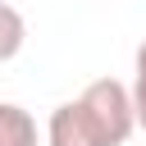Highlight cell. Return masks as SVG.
I'll list each match as a JSON object with an SVG mask.
<instances>
[{
    "label": "cell",
    "instance_id": "cell-3",
    "mask_svg": "<svg viewBox=\"0 0 146 146\" xmlns=\"http://www.w3.org/2000/svg\"><path fill=\"white\" fill-rule=\"evenodd\" d=\"M23 41H27V18H23L14 5L0 0V64H9V59L23 50Z\"/></svg>",
    "mask_w": 146,
    "mask_h": 146
},
{
    "label": "cell",
    "instance_id": "cell-1",
    "mask_svg": "<svg viewBox=\"0 0 146 146\" xmlns=\"http://www.w3.org/2000/svg\"><path fill=\"white\" fill-rule=\"evenodd\" d=\"M137 132L132 96L119 78L87 82L73 100H59L46 119V146H123Z\"/></svg>",
    "mask_w": 146,
    "mask_h": 146
},
{
    "label": "cell",
    "instance_id": "cell-4",
    "mask_svg": "<svg viewBox=\"0 0 146 146\" xmlns=\"http://www.w3.org/2000/svg\"><path fill=\"white\" fill-rule=\"evenodd\" d=\"M128 96H132V119H137V128L146 132V41L137 46V59H132V87H128Z\"/></svg>",
    "mask_w": 146,
    "mask_h": 146
},
{
    "label": "cell",
    "instance_id": "cell-2",
    "mask_svg": "<svg viewBox=\"0 0 146 146\" xmlns=\"http://www.w3.org/2000/svg\"><path fill=\"white\" fill-rule=\"evenodd\" d=\"M0 146H41L36 119L14 100H0Z\"/></svg>",
    "mask_w": 146,
    "mask_h": 146
}]
</instances>
